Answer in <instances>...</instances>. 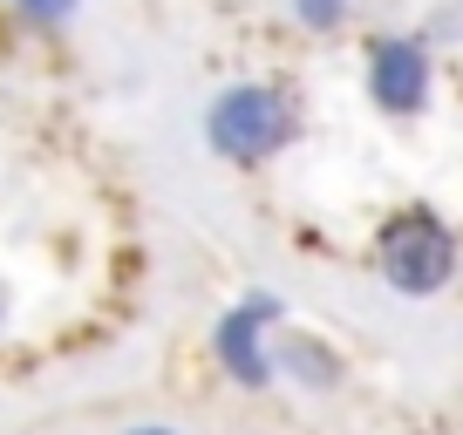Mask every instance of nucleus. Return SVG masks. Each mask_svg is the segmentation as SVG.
<instances>
[{
    "label": "nucleus",
    "mask_w": 463,
    "mask_h": 435,
    "mask_svg": "<svg viewBox=\"0 0 463 435\" xmlns=\"http://www.w3.org/2000/svg\"><path fill=\"white\" fill-rule=\"evenodd\" d=\"M21 21H34V28H61V21H75V7L82 0H14Z\"/></svg>",
    "instance_id": "423d86ee"
},
{
    "label": "nucleus",
    "mask_w": 463,
    "mask_h": 435,
    "mask_svg": "<svg viewBox=\"0 0 463 435\" xmlns=\"http://www.w3.org/2000/svg\"><path fill=\"white\" fill-rule=\"evenodd\" d=\"M293 130H300V116H293V102L279 96L273 82H232V88H218L212 109H204V143L225 163H239V171L279 157V150L293 143Z\"/></svg>",
    "instance_id": "f257e3e1"
},
{
    "label": "nucleus",
    "mask_w": 463,
    "mask_h": 435,
    "mask_svg": "<svg viewBox=\"0 0 463 435\" xmlns=\"http://www.w3.org/2000/svg\"><path fill=\"white\" fill-rule=\"evenodd\" d=\"M273 319H279V300L252 292V300H239L212 327V354H218V367H225L239 388H273V347H266Z\"/></svg>",
    "instance_id": "7ed1b4c3"
},
{
    "label": "nucleus",
    "mask_w": 463,
    "mask_h": 435,
    "mask_svg": "<svg viewBox=\"0 0 463 435\" xmlns=\"http://www.w3.org/2000/svg\"><path fill=\"white\" fill-rule=\"evenodd\" d=\"M123 435H184V429H171V421H137V429H123Z\"/></svg>",
    "instance_id": "0eeeda50"
},
{
    "label": "nucleus",
    "mask_w": 463,
    "mask_h": 435,
    "mask_svg": "<svg viewBox=\"0 0 463 435\" xmlns=\"http://www.w3.org/2000/svg\"><path fill=\"white\" fill-rule=\"evenodd\" d=\"M368 96L389 116H422L430 109V48L416 34H382L368 48Z\"/></svg>",
    "instance_id": "20e7f679"
},
{
    "label": "nucleus",
    "mask_w": 463,
    "mask_h": 435,
    "mask_svg": "<svg viewBox=\"0 0 463 435\" xmlns=\"http://www.w3.org/2000/svg\"><path fill=\"white\" fill-rule=\"evenodd\" d=\"M347 7H354V0H293V21L314 28V34H334L347 21Z\"/></svg>",
    "instance_id": "39448f33"
},
{
    "label": "nucleus",
    "mask_w": 463,
    "mask_h": 435,
    "mask_svg": "<svg viewBox=\"0 0 463 435\" xmlns=\"http://www.w3.org/2000/svg\"><path fill=\"white\" fill-rule=\"evenodd\" d=\"M375 265H382V279H389L395 292L430 300V292H443L449 279H457V238H449V225L436 211H402V218L382 225Z\"/></svg>",
    "instance_id": "f03ea898"
}]
</instances>
